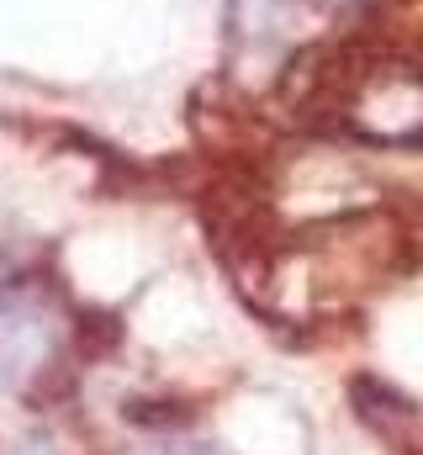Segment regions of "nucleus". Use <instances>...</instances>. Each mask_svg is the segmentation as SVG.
I'll list each match as a JSON object with an SVG mask.
<instances>
[{"mask_svg":"<svg viewBox=\"0 0 423 455\" xmlns=\"http://www.w3.org/2000/svg\"><path fill=\"white\" fill-rule=\"evenodd\" d=\"M323 107L333 127L371 148H413L423 143V69L408 59H371L355 69L328 64Z\"/></svg>","mask_w":423,"mask_h":455,"instance_id":"f257e3e1","label":"nucleus"},{"mask_svg":"<svg viewBox=\"0 0 423 455\" xmlns=\"http://www.w3.org/2000/svg\"><path fill=\"white\" fill-rule=\"evenodd\" d=\"M164 455H222L217 445H180V451H164Z\"/></svg>","mask_w":423,"mask_h":455,"instance_id":"f03ea898","label":"nucleus"}]
</instances>
